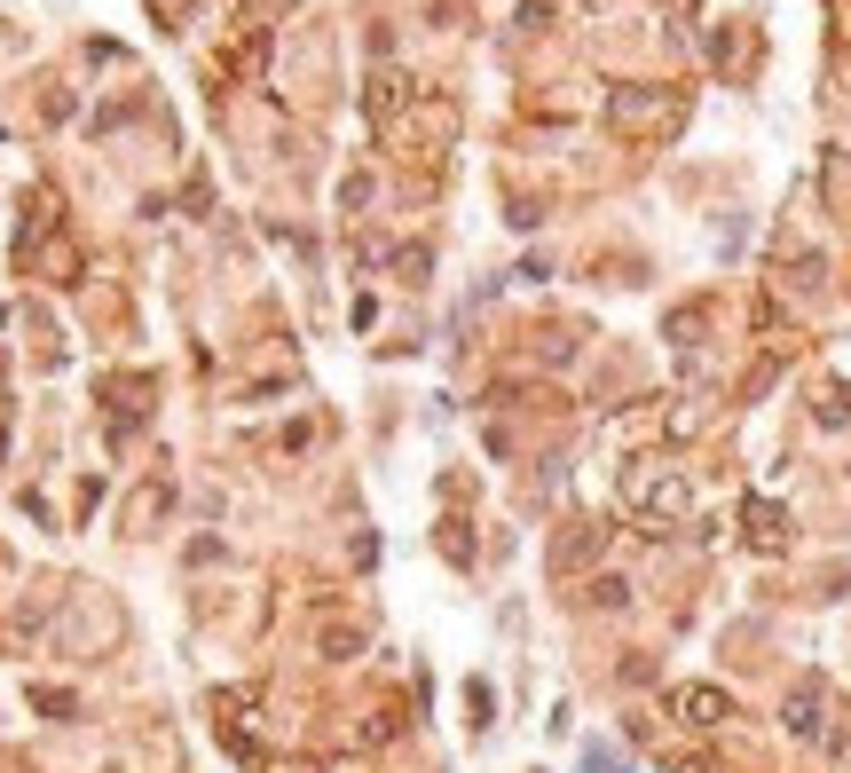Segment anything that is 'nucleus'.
Returning a JSON list of instances; mask_svg holds the SVG:
<instances>
[{"label":"nucleus","mask_w":851,"mask_h":773,"mask_svg":"<svg viewBox=\"0 0 851 773\" xmlns=\"http://www.w3.org/2000/svg\"><path fill=\"white\" fill-rule=\"evenodd\" d=\"M686 711H694V726H718V711H726V702H718V695H702V687H694V695H686Z\"/></svg>","instance_id":"1"}]
</instances>
